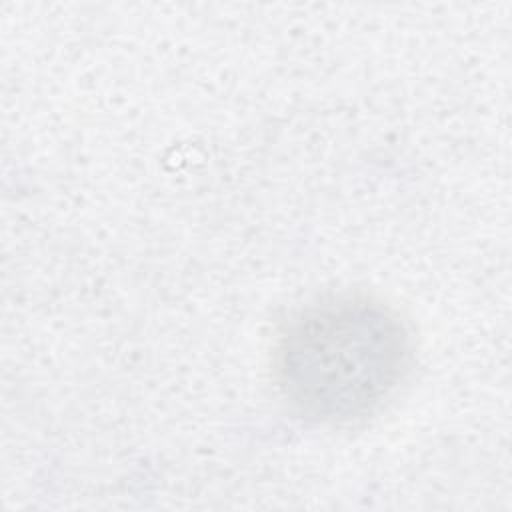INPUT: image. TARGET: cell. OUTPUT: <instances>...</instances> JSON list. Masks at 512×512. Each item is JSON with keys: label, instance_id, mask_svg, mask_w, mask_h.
<instances>
[{"label": "cell", "instance_id": "1", "mask_svg": "<svg viewBox=\"0 0 512 512\" xmlns=\"http://www.w3.org/2000/svg\"><path fill=\"white\" fill-rule=\"evenodd\" d=\"M414 338L396 308L370 294L318 298L278 330L272 376L288 408L318 424L378 412L402 386Z\"/></svg>", "mask_w": 512, "mask_h": 512}]
</instances>
